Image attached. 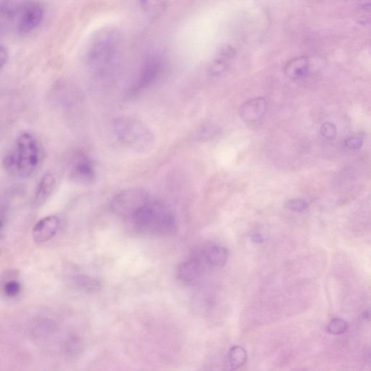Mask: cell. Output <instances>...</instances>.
I'll list each match as a JSON object with an SVG mask.
<instances>
[{"label":"cell","instance_id":"obj_16","mask_svg":"<svg viewBox=\"0 0 371 371\" xmlns=\"http://www.w3.org/2000/svg\"><path fill=\"white\" fill-rule=\"evenodd\" d=\"M309 68L308 60L304 57L295 58L285 67V74L292 79H300L305 77Z\"/></svg>","mask_w":371,"mask_h":371},{"label":"cell","instance_id":"obj_23","mask_svg":"<svg viewBox=\"0 0 371 371\" xmlns=\"http://www.w3.org/2000/svg\"><path fill=\"white\" fill-rule=\"evenodd\" d=\"M9 59L8 52L3 46H0V70H1L8 63Z\"/></svg>","mask_w":371,"mask_h":371},{"label":"cell","instance_id":"obj_5","mask_svg":"<svg viewBox=\"0 0 371 371\" xmlns=\"http://www.w3.org/2000/svg\"><path fill=\"white\" fill-rule=\"evenodd\" d=\"M150 200L149 194L143 189L130 188L121 191L112 201L114 213L131 218L135 212Z\"/></svg>","mask_w":371,"mask_h":371},{"label":"cell","instance_id":"obj_26","mask_svg":"<svg viewBox=\"0 0 371 371\" xmlns=\"http://www.w3.org/2000/svg\"><path fill=\"white\" fill-rule=\"evenodd\" d=\"M3 227V222L1 219H0V230H1V228Z\"/></svg>","mask_w":371,"mask_h":371},{"label":"cell","instance_id":"obj_2","mask_svg":"<svg viewBox=\"0 0 371 371\" xmlns=\"http://www.w3.org/2000/svg\"><path fill=\"white\" fill-rule=\"evenodd\" d=\"M136 231L143 234L161 236L175 230V219L165 204L150 200L138 209L131 217Z\"/></svg>","mask_w":371,"mask_h":371},{"label":"cell","instance_id":"obj_20","mask_svg":"<svg viewBox=\"0 0 371 371\" xmlns=\"http://www.w3.org/2000/svg\"><path fill=\"white\" fill-rule=\"evenodd\" d=\"M308 203L303 200H291L286 203V207L294 212H303L308 207Z\"/></svg>","mask_w":371,"mask_h":371},{"label":"cell","instance_id":"obj_3","mask_svg":"<svg viewBox=\"0 0 371 371\" xmlns=\"http://www.w3.org/2000/svg\"><path fill=\"white\" fill-rule=\"evenodd\" d=\"M113 132L120 143L137 152H144L153 143V134L143 121L129 116L113 120Z\"/></svg>","mask_w":371,"mask_h":371},{"label":"cell","instance_id":"obj_22","mask_svg":"<svg viewBox=\"0 0 371 371\" xmlns=\"http://www.w3.org/2000/svg\"><path fill=\"white\" fill-rule=\"evenodd\" d=\"M345 144L350 149H358L363 145V140L358 137H351L347 139Z\"/></svg>","mask_w":371,"mask_h":371},{"label":"cell","instance_id":"obj_11","mask_svg":"<svg viewBox=\"0 0 371 371\" xmlns=\"http://www.w3.org/2000/svg\"><path fill=\"white\" fill-rule=\"evenodd\" d=\"M267 104L262 98L254 99L245 102L240 110L244 120L253 122L260 120L266 113Z\"/></svg>","mask_w":371,"mask_h":371},{"label":"cell","instance_id":"obj_7","mask_svg":"<svg viewBox=\"0 0 371 371\" xmlns=\"http://www.w3.org/2000/svg\"><path fill=\"white\" fill-rule=\"evenodd\" d=\"M44 6L38 2H30L26 4L21 13L17 30L22 35H26L37 29L45 19Z\"/></svg>","mask_w":371,"mask_h":371},{"label":"cell","instance_id":"obj_12","mask_svg":"<svg viewBox=\"0 0 371 371\" xmlns=\"http://www.w3.org/2000/svg\"><path fill=\"white\" fill-rule=\"evenodd\" d=\"M69 284L74 288L89 293L102 290L104 283L101 279L86 274H76L70 276Z\"/></svg>","mask_w":371,"mask_h":371},{"label":"cell","instance_id":"obj_21","mask_svg":"<svg viewBox=\"0 0 371 371\" xmlns=\"http://www.w3.org/2000/svg\"><path fill=\"white\" fill-rule=\"evenodd\" d=\"M321 133L324 137L331 139L337 135V129L332 123H326L321 128Z\"/></svg>","mask_w":371,"mask_h":371},{"label":"cell","instance_id":"obj_6","mask_svg":"<svg viewBox=\"0 0 371 371\" xmlns=\"http://www.w3.org/2000/svg\"><path fill=\"white\" fill-rule=\"evenodd\" d=\"M163 68L164 62L161 56L153 55L148 57L130 89L131 93L136 95L147 89L160 77Z\"/></svg>","mask_w":371,"mask_h":371},{"label":"cell","instance_id":"obj_17","mask_svg":"<svg viewBox=\"0 0 371 371\" xmlns=\"http://www.w3.org/2000/svg\"><path fill=\"white\" fill-rule=\"evenodd\" d=\"M22 290L20 281L14 276L7 278L2 285V292L7 298H15L19 296Z\"/></svg>","mask_w":371,"mask_h":371},{"label":"cell","instance_id":"obj_27","mask_svg":"<svg viewBox=\"0 0 371 371\" xmlns=\"http://www.w3.org/2000/svg\"><path fill=\"white\" fill-rule=\"evenodd\" d=\"M2 29V24H1V22H0V31H1Z\"/></svg>","mask_w":371,"mask_h":371},{"label":"cell","instance_id":"obj_13","mask_svg":"<svg viewBox=\"0 0 371 371\" xmlns=\"http://www.w3.org/2000/svg\"><path fill=\"white\" fill-rule=\"evenodd\" d=\"M56 187L55 176L50 173H45L38 187L35 204L38 206L43 205L50 197Z\"/></svg>","mask_w":371,"mask_h":371},{"label":"cell","instance_id":"obj_14","mask_svg":"<svg viewBox=\"0 0 371 371\" xmlns=\"http://www.w3.org/2000/svg\"><path fill=\"white\" fill-rule=\"evenodd\" d=\"M228 258V251L222 246L210 247L203 253V261L211 267H222Z\"/></svg>","mask_w":371,"mask_h":371},{"label":"cell","instance_id":"obj_24","mask_svg":"<svg viewBox=\"0 0 371 371\" xmlns=\"http://www.w3.org/2000/svg\"><path fill=\"white\" fill-rule=\"evenodd\" d=\"M216 132V129L212 127H207L203 128V129L200 132V136L201 138H210L212 136H214L215 133Z\"/></svg>","mask_w":371,"mask_h":371},{"label":"cell","instance_id":"obj_25","mask_svg":"<svg viewBox=\"0 0 371 371\" xmlns=\"http://www.w3.org/2000/svg\"><path fill=\"white\" fill-rule=\"evenodd\" d=\"M253 239L255 243H261L262 242V238L260 235H255L253 237Z\"/></svg>","mask_w":371,"mask_h":371},{"label":"cell","instance_id":"obj_10","mask_svg":"<svg viewBox=\"0 0 371 371\" xmlns=\"http://www.w3.org/2000/svg\"><path fill=\"white\" fill-rule=\"evenodd\" d=\"M202 258H194L181 263L176 271V275L184 283L196 281L203 271Z\"/></svg>","mask_w":371,"mask_h":371},{"label":"cell","instance_id":"obj_8","mask_svg":"<svg viewBox=\"0 0 371 371\" xmlns=\"http://www.w3.org/2000/svg\"><path fill=\"white\" fill-rule=\"evenodd\" d=\"M70 177L74 182L83 185L94 182L95 168L90 159L84 155L77 156L70 166Z\"/></svg>","mask_w":371,"mask_h":371},{"label":"cell","instance_id":"obj_18","mask_svg":"<svg viewBox=\"0 0 371 371\" xmlns=\"http://www.w3.org/2000/svg\"><path fill=\"white\" fill-rule=\"evenodd\" d=\"M228 359L232 368L237 369L244 365L246 362V351L240 346L233 347L228 352Z\"/></svg>","mask_w":371,"mask_h":371},{"label":"cell","instance_id":"obj_19","mask_svg":"<svg viewBox=\"0 0 371 371\" xmlns=\"http://www.w3.org/2000/svg\"><path fill=\"white\" fill-rule=\"evenodd\" d=\"M348 328L347 323L340 319H333L328 326V331L333 335H340L345 333Z\"/></svg>","mask_w":371,"mask_h":371},{"label":"cell","instance_id":"obj_9","mask_svg":"<svg viewBox=\"0 0 371 371\" xmlns=\"http://www.w3.org/2000/svg\"><path fill=\"white\" fill-rule=\"evenodd\" d=\"M60 219L49 216L40 220L33 228V239L38 244H44L54 237L60 228Z\"/></svg>","mask_w":371,"mask_h":371},{"label":"cell","instance_id":"obj_1","mask_svg":"<svg viewBox=\"0 0 371 371\" xmlns=\"http://www.w3.org/2000/svg\"><path fill=\"white\" fill-rule=\"evenodd\" d=\"M120 32L114 28L100 30L88 47L86 61L93 72L100 77L114 72L121 62L125 42Z\"/></svg>","mask_w":371,"mask_h":371},{"label":"cell","instance_id":"obj_15","mask_svg":"<svg viewBox=\"0 0 371 371\" xmlns=\"http://www.w3.org/2000/svg\"><path fill=\"white\" fill-rule=\"evenodd\" d=\"M143 10L152 19L161 17L167 10L168 0H139Z\"/></svg>","mask_w":371,"mask_h":371},{"label":"cell","instance_id":"obj_4","mask_svg":"<svg viewBox=\"0 0 371 371\" xmlns=\"http://www.w3.org/2000/svg\"><path fill=\"white\" fill-rule=\"evenodd\" d=\"M16 159V175L29 179L38 169L41 159L40 144L29 133H24L17 138L14 150Z\"/></svg>","mask_w":371,"mask_h":371}]
</instances>
